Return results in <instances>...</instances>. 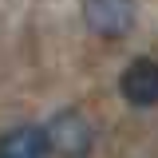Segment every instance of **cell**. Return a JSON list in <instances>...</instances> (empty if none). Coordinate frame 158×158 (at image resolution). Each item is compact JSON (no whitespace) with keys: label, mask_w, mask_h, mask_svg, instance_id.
<instances>
[{"label":"cell","mask_w":158,"mask_h":158,"mask_svg":"<svg viewBox=\"0 0 158 158\" xmlns=\"http://www.w3.org/2000/svg\"><path fill=\"white\" fill-rule=\"evenodd\" d=\"M48 138H52V154L56 158H91L95 150V123L75 111V107H63L44 123Z\"/></svg>","instance_id":"cell-1"},{"label":"cell","mask_w":158,"mask_h":158,"mask_svg":"<svg viewBox=\"0 0 158 158\" xmlns=\"http://www.w3.org/2000/svg\"><path fill=\"white\" fill-rule=\"evenodd\" d=\"M79 12H83V24L91 36L123 40L131 36V28L138 20V4L135 0H79Z\"/></svg>","instance_id":"cell-2"},{"label":"cell","mask_w":158,"mask_h":158,"mask_svg":"<svg viewBox=\"0 0 158 158\" xmlns=\"http://www.w3.org/2000/svg\"><path fill=\"white\" fill-rule=\"evenodd\" d=\"M118 95H123L127 107H135V111L158 107V59L135 56L123 67V75H118Z\"/></svg>","instance_id":"cell-3"},{"label":"cell","mask_w":158,"mask_h":158,"mask_svg":"<svg viewBox=\"0 0 158 158\" xmlns=\"http://www.w3.org/2000/svg\"><path fill=\"white\" fill-rule=\"evenodd\" d=\"M52 154V138L48 127L40 123H20L0 131V158H48Z\"/></svg>","instance_id":"cell-4"}]
</instances>
